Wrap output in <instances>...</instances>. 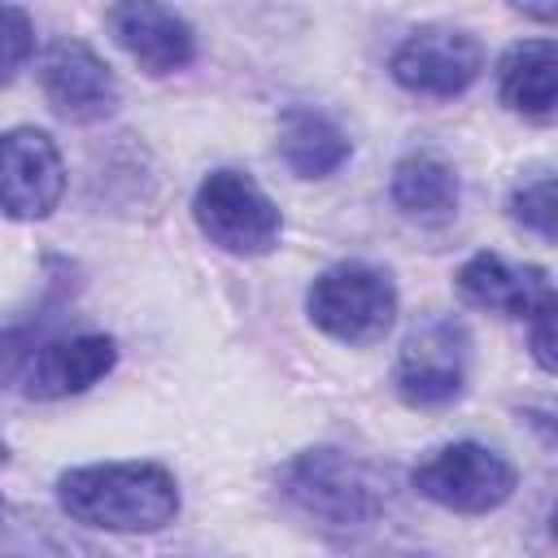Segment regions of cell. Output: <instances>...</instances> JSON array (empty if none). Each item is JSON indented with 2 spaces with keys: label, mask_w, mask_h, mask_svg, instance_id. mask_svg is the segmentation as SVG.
<instances>
[{
  "label": "cell",
  "mask_w": 558,
  "mask_h": 558,
  "mask_svg": "<svg viewBox=\"0 0 558 558\" xmlns=\"http://www.w3.org/2000/svg\"><path fill=\"white\" fill-rule=\"evenodd\" d=\"M39 83H44L48 105L70 122H96L118 105L113 70L83 39H57L44 52Z\"/></svg>",
  "instance_id": "9"
},
{
  "label": "cell",
  "mask_w": 558,
  "mask_h": 558,
  "mask_svg": "<svg viewBox=\"0 0 558 558\" xmlns=\"http://www.w3.org/2000/svg\"><path fill=\"white\" fill-rule=\"evenodd\" d=\"M466 366H471L466 327L453 323V318H432L401 344L392 384H397L405 405L427 410V405H445V401H453L462 392Z\"/></svg>",
  "instance_id": "7"
},
{
  "label": "cell",
  "mask_w": 558,
  "mask_h": 558,
  "mask_svg": "<svg viewBox=\"0 0 558 558\" xmlns=\"http://www.w3.org/2000/svg\"><path fill=\"white\" fill-rule=\"evenodd\" d=\"M192 214H196L201 235L209 244H218L222 253H235V257L270 253L283 235L279 205L262 192V183L253 174H240V170L205 174V183L196 187Z\"/></svg>",
  "instance_id": "4"
},
{
  "label": "cell",
  "mask_w": 558,
  "mask_h": 558,
  "mask_svg": "<svg viewBox=\"0 0 558 558\" xmlns=\"http://www.w3.org/2000/svg\"><path fill=\"white\" fill-rule=\"evenodd\" d=\"M532 353L541 371H554V296L532 314Z\"/></svg>",
  "instance_id": "19"
},
{
  "label": "cell",
  "mask_w": 558,
  "mask_h": 558,
  "mask_svg": "<svg viewBox=\"0 0 558 558\" xmlns=\"http://www.w3.org/2000/svg\"><path fill=\"white\" fill-rule=\"evenodd\" d=\"M31 52H35L31 13L17 4H0V87L13 83V74L31 61Z\"/></svg>",
  "instance_id": "16"
},
{
  "label": "cell",
  "mask_w": 558,
  "mask_h": 558,
  "mask_svg": "<svg viewBox=\"0 0 558 558\" xmlns=\"http://www.w3.org/2000/svg\"><path fill=\"white\" fill-rule=\"evenodd\" d=\"M510 214H514L523 227H532L541 240H554V174H536L532 183L514 187Z\"/></svg>",
  "instance_id": "17"
},
{
  "label": "cell",
  "mask_w": 558,
  "mask_h": 558,
  "mask_svg": "<svg viewBox=\"0 0 558 558\" xmlns=\"http://www.w3.org/2000/svg\"><path fill=\"white\" fill-rule=\"evenodd\" d=\"M349 148H353L349 135L318 109L292 105L279 118V153L292 166V174H301V179H323V174L340 170L349 161Z\"/></svg>",
  "instance_id": "14"
},
{
  "label": "cell",
  "mask_w": 558,
  "mask_h": 558,
  "mask_svg": "<svg viewBox=\"0 0 558 558\" xmlns=\"http://www.w3.org/2000/svg\"><path fill=\"white\" fill-rule=\"evenodd\" d=\"M392 205L414 222H449L458 214V174L436 153H405L392 170Z\"/></svg>",
  "instance_id": "15"
},
{
  "label": "cell",
  "mask_w": 558,
  "mask_h": 558,
  "mask_svg": "<svg viewBox=\"0 0 558 558\" xmlns=\"http://www.w3.org/2000/svg\"><path fill=\"white\" fill-rule=\"evenodd\" d=\"M113 362H118V349L109 336L83 331L70 340H48L35 349V357L26 366V397L57 401V397L83 392L96 379H105L113 371Z\"/></svg>",
  "instance_id": "11"
},
{
  "label": "cell",
  "mask_w": 558,
  "mask_h": 558,
  "mask_svg": "<svg viewBox=\"0 0 558 558\" xmlns=\"http://www.w3.org/2000/svg\"><path fill=\"white\" fill-rule=\"evenodd\" d=\"M283 493L292 497V506H301L310 519L353 532L379 519L384 510V488L371 475V466H362L357 458L340 453V449H305L296 453L283 475H279Z\"/></svg>",
  "instance_id": "2"
},
{
  "label": "cell",
  "mask_w": 558,
  "mask_h": 558,
  "mask_svg": "<svg viewBox=\"0 0 558 558\" xmlns=\"http://www.w3.org/2000/svg\"><path fill=\"white\" fill-rule=\"evenodd\" d=\"M65 192V166L52 135L13 126L0 135V214L17 222L48 218Z\"/></svg>",
  "instance_id": "8"
},
{
  "label": "cell",
  "mask_w": 558,
  "mask_h": 558,
  "mask_svg": "<svg viewBox=\"0 0 558 558\" xmlns=\"http://www.w3.org/2000/svg\"><path fill=\"white\" fill-rule=\"evenodd\" d=\"M392 78L414 92V96H458L466 92L480 70H484V48L471 31H458V26H418L410 31L392 61H388Z\"/></svg>",
  "instance_id": "6"
},
{
  "label": "cell",
  "mask_w": 558,
  "mask_h": 558,
  "mask_svg": "<svg viewBox=\"0 0 558 558\" xmlns=\"http://www.w3.org/2000/svg\"><path fill=\"white\" fill-rule=\"evenodd\" d=\"M109 26H113V39L126 48V57L144 70V74H170V70H183L196 52V35L192 26L166 9V4H113L109 13Z\"/></svg>",
  "instance_id": "10"
},
{
  "label": "cell",
  "mask_w": 558,
  "mask_h": 558,
  "mask_svg": "<svg viewBox=\"0 0 558 558\" xmlns=\"http://www.w3.org/2000/svg\"><path fill=\"white\" fill-rule=\"evenodd\" d=\"M410 484L445 510L484 514V510H497L514 493L519 475L497 449L475 445V440H458V445H445L432 458H423L410 471Z\"/></svg>",
  "instance_id": "5"
},
{
  "label": "cell",
  "mask_w": 558,
  "mask_h": 558,
  "mask_svg": "<svg viewBox=\"0 0 558 558\" xmlns=\"http://www.w3.org/2000/svg\"><path fill=\"white\" fill-rule=\"evenodd\" d=\"M554 83H558V48L554 39H523L497 65L501 100L536 122L554 118Z\"/></svg>",
  "instance_id": "13"
},
{
  "label": "cell",
  "mask_w": 558,
  "mask_h": 558,
  "mask_svg": "<svg viewBox=\"0 0 558 558\" xmlns=\"http://www.w3.org/2000/svg\"><path fill=\"white\" fill-rule=\"evenodd\" d=\"M310 323L340 344H375L397 318V288L379 266L340 262L327 266L305 292Z\"/></svg>",
  "instance_id": "3"
},
{
  "label": "cell",
  "mask_w": 558,
  "mask_h": 558,
  "mask_svg": "<svg viewBox=\"0 0 558 558\" xmlns=\"http://www.w3.org/2000/svg\"><path fill=\"white\" fill-rule=\"evenodd\" d=\"M57 501L87 527L161 532L179 514V484L157 462H92L57 480Z\"/></svg>",
  "instance_id": "1"
},
{
  "label": "cell",
  "mask_w": 558,
  "mask_h": 558,
  "mask_svg": "<svg viewBox=\"0 0 558 558\" xmlns=\"http://www.w3.org/2000/svg\"><path fill=\"white\" fill-rule=\"evenodd\" d=\"M35 357V331L31 327H0V388L26 375Z\"/></svg>",
  "instance_id": "18"
},
{
  "label": "cell",
  "mask_w": 558,
  "mask_h": 558,
  "mask_svg": "<svg viewBox=\"0 0 558 558\" xmlns=\"http://www.w3.org/2000/svg\"><path fill=\"white\" fill-rule=\"evenodd\" d=\"M458 288L471 305L506 314V318H532L549 296V275L541 266H514L501 253H475L458 270Z\"/></svg>",
  "instance_id": "12"
}]
</instances>
